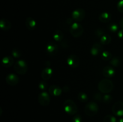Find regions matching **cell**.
Here are the masks:
<instances>
[{
    "label": "cell",
    "mask_w": 123,
    "mask_h": 122,
    "mask_svg": "<svg viewBox=\"0 0 123 122\" xmlns=\"http://www.w3.org/2000/svg\"><path fill=\"white\" fill-rule=\"evenodd\" d=\"M120 25L121 28L123 29V17L121 18V20H120Z\"/></svg>",
    "instance_id": "obj_38"
},
{
    "label": "cell",
    "mask_w": 123,
    "mask_h": 122,
    "mask_svg": "<svg viewBox=\"0 0 123 122\" xmlns=\"http://www.w3.org/2000/svg\"><path fill=\"white\" fill-rule=\"evenodd\" d=\"M28 65L25 61L19 60L16 61L14 65V69L16 72L20 75L26 74L28 71Z\"/></svg>",
    "instance_id": "obj_3"
},
{
    "label": "cell",
    "mask_w": 123,
    "mask_h": 122,
    "mask_svg": "<svg viewBox=\"0 0 123 122\" xmlns=\"http://www.w3.org/2000/svg\"><path fill=\"white\" fill-rule=\"evenodd\" d=\"M58 50V46L55 42L50 41L48 43L46 48V53L50 56H54L56 55Z\"/></svg>",
    "instance_id": "obj_10"
},
{
    "label": "cell",
    "mask_w": 123,
    "mask_h": 122,
    "mask_svg": "<svg viewBox=\"0 0 123 122\" xmlns=\"http://www.w3.org/2000/svg\"><path fill=\"white\" fill-rule=\"evenodd\" d=\"M25 26L30 31H33L36 27V22L33 18L29 17L25 20Z\"/></svg>",
    "instance_id": "obj_16"
},
{
    "label": "cell",
    "mask_w": 123,
    "mask_h": 122,
    "mask_svg": "<svg viewBox=\"0 0 123 122\" xmlns=\"http://www.w3.org/2000/svg\"><path fill=\"white\" fill-rule=\"evenodd\" d=\"M104 30H103V29L101 28L97 29L96 30V31H95V34H96V35L98 37H100V38L102 36L104 35Z\"/></svg>",
    "instance_id": "obj_30"
},
{
    "label": "cell",
    "mask_w": 123,
    "mask_h": 122,
    "mask_svg": "<svg viewBox=\"0 0 123 122\" xmlns=\"http://www.w3.org/2000/svg\"><path fill=\"white\" fill-rule=\"evenodd\" d=\"M78 98L79 101L83 103L86 102L88 100V97L87 94L84 92H79L78 94Z\"/></svg>",
    "instance_id": "obj_23"
},
{
    "label": "cell",
    "mask_w": 123,
    "mask_h": 122,
    "mask_svg": "<svg viewBox=\"0 0 123 122\" xmlns=\"http://www.w3.org/2000/svg\"><path fill=\"white\" fill-rule=\"evenodd\" d=\"M98 89L102 93L107 94L113 90L114 83L109 79H103L98 83Z\"/></svg>",
    "instance_id": "obj_1"
},
{
    "label": "cell",
    "mask_w": 123,
    "mask_h": 122,
    "mask_svg": "<svg viewBox=\"0 0 123 122\" xmlns=\"http://www.w3.org/2000/svg\"><path fill=\"white\" fill-rule=\"evenodd\" d=\"M72 19L76 22H80L84 19L85 17V11L84 9L78 8L73 11L72 13Z\"/></svg>",
    "instance_id": "obj_6"
},
{
    "label": "cell",
    "mask_w": 123,
    "mask_h": 122,
    "mask_svg": "<svg viewBox=\"0 0 123 122\" xmlns=\"http://www.w3.org/2000/svg\"><path fill=\"white\" fill-rule=\"evenodd\" d=\"M73 19L72 18H68V19L66 20V23H67L68 25H72V24L73 23Z\"/></svg>",
    "instance_id": "obj_36"
},
{
    "label": "cell",
    "mask_w": 123,
    "mask_h": 122,
    "mask_svg": "<svg viewBox=\"0 0 123 122\" xmlns=\"http://www.w3.org/2000/svg\"><path fill=\"white\" fill-rule=\"evenodd\" d=\"M112 100V97L110 94H105L103 98V101L106 104H109Z\"/></svg>",
    "instance_id": "obj_29"
},
{
    "label": "cell",
    "mask_w": 123,
    "mask_h": 122,
    "mask_svg": "<svg viewBox=\"0 0 123 122\" xmlns=\"http://www.w3.org/2000/svg\"><path fill=\"white\" fill-rule=\"evenodd\" d=\"M108 29L112 33L117 32L118 30V26L115 23H111L108 26Z\"/></svg>",
    "instance_id": "obj_28"
},
{
    "label": "cell",
    "mask_w": 123,
    "mask_h": 122,
    "mask_svg": "<svg viewBox=\"0 0 123 122\" xmlns=\"http://www.w3.org/2000/svg\"><path fill=\"white\" fill-rule=\"evenodd\" d=\"M2 63L4 67L8 68L14 64V59L12 56H5L2 60Z\"/></svg>",
    "instance_id": "obj_17"
},
{
    "label": "cell",
    "mask_w": 123,
    "mask_h": 122,
    "mask_svg": "<svg viewBox=\"0 0 123 122\" xmlns=\"http://www.w3.org/2000/svg\"><path fill=\"white\" fill-rule=\"evenodd\" d=\"M0 27L4 31H8L12 27V23L7 19H2L0 21Z\"/></svg>",
    "instance_id": "obj_18"
},
{
    "label": "cell",
    "mask_w": 123,
    "mask_h": 122,
    "mask_svg": "<svg viewBox=\"0 0 123 122\" xmlns=\"http://www.w3.org/2000/svg\"><path fill=\"white\" fill-rule=\"evenodd\" d=\"M117 118L112 115H106L103 118V122H117Z\"/></svg>",
    "instance_id": "obj_25"
},
{
    "label": "cell",
    "mask_w": 123,
    "mask_h": 122,
    "mask_svg": "<svg viewBox=\"0 0 123 122\" xmlns=\"http://www.w3.org/2000/svg\"><path fill=\"white\" fill-rule=\"evenodd\" d=\"M12 56L15 57V58H19L21 56V51L18 48H15V49H13L12 51Z\"/></svg>",
    "instance_id": "obj_27"
},
{
    "label": "cell",
    "mask_w": 123,
    "mask_h": 122,
    "mask_svg": "<svg viewBox=\"0 0 123 122\" xmlns=\"http://www.w3.org/2000/svg\"><path fill=\"white\" fill-rule=\"evenodd\" d=\"M98 110H99V107H98V105L96 102H90L88 103L85 105L84 111H85V114L87 116H90V117H92V116L97 114Z\"/></svg>",
    "instance_id": "obj_4"
},
{
    "label": "cell",
    "mask_w": 123,
    "mask_h": 122,
    "mask_svg": "<svg viewBox=\"0 0 123 122\" xmlns=\"http://www.w3.org/2000/svg\"><path fill=\"white\" fill-rule=\"evenodd\" d=\"M117 35L120 38H123V29L118 32Z\"/></svg>",
    "instance_id": "obj_35"
},
{
    "label": "cell",
    "mask_w": 123,
    "mask_h": 122,
    "mask_svg": "<svg viewBox=\"0 0 123 122\" xmlns=\"http://www.w3.org/2000/svg\"><path fill=\"white\" fill-rule=\"evenodd\" d=\"M110 63L112 66L115 67H118L119 66H120V65L121 64V60L120 59V57L116 56V57H114L111 60Z\"/></svg>",
    "instance_id": "obj_22"
},
{
    "label": "cell",
    "mask_w": 123,
    "mask_h": 122,
    "mask_svg": "<svg viewBox=\"0 0 123 122\" xmlns=\"http://www.w3.org/2000/svg\"><path fill=\"white\" fill-rule=\"evenodd\" d=\"M113 114L118 117L123 116V102L118 101L114 104L112 108Z\"/></svg>",
    "instance_id": "obj_9"
},
{
    "label": "cell",
    "mask_w": 123,
    "mask_h": 122,
    "mask_svg": "<svg viewBox=\"0 0 123 122\" xmlns=\"http://www.w3.org/2000/svg\"><path fill=\"white\" fill-rule=\"evenodd\" d=\"M62 91L64 92H68L70 91V88L68 86H64L62 88Z\"/></svg>",
    "instance_id": "obj_37"
},
{
    "label": "cell",
    "mask_w": 123,
    "mask_h": 122,
    "mask_svg": "<svg viewBox=\"0 0 123 122\" xmlns=\"http://www.w3.org/2000/svg\"><path fill=\"white\" fill-rule=\"evenodd\" d=\"M6 81L10 86H16L19 82V78L14 74H9L6 76Z\"/></svg>",
    "instance_id": "obj_11"
},
{
    "label": "cell",
    "mask_w": 123,
    "mask_h": 122,
    "mask_svg": "<svg viewBox=\"0 0 123 122\" xmlns=\"http://www.w3.org/2000/svg\"><path fill=\"white\" fill-rule=\"evenodd\" d=\"M38 100L40 105L43 106H46L49 105L50 102V98L49 94L46 92H43L38 96Z\"/></svg>",
    "instance_id": "obj_8"
},
{
    "label": "cell",
    "mask_w": 123,
    "mask_h": 122,
    "mask_svg": "<svg viewBox=\"0 0 123 122\" xmlns=\"http://www.w3.org/2000/svg\"><path fill=\"white\" fill-rule=\"evenodd\" d=\"M102 74H103V76L106 77L111 78L112 77L115 75V71L112 67L106 66V67L103 68V71H102Z\"/></svg>",
    "instance_id": "obj_14"
},
{
    "label": "cell",
    "mask_w": 123,
    "mask_h": 122,
    "mask_svg": "<svg viewBox=\"0 0 123 122\" xmlns=\"http://www.w3.org/2000/svg\"><path fill=\"white\" fill-rule=\"evenodd\" d=\"M38 88L40 90L44 92L48 89V84L44 80H42L40 82L39 84H38Z\"/></svg>",
    "instance_id": "obj_26"
},
{
    "label": "cell",
    "mask_w": 123,
    "mask_h": 122,
    "mask_svg": "<svg viewBox=\"0 0 123 122\" xmlns=\"http://www.w3.org/2000/svg\"><path fill=\"white\" fill-rule=\"evenodd\" d=\"M101 57L103 61H109L112 58V54L109 51H103L101 53Z\"/></svg>",
    "instance_id": "obj_24"
},
{
    "label": "cell",
    "mask_w": 123,
    "mask_h": 122,
    "mask_svg": "<svg viewBox=\"0 0 123 122\" xmlns=\"http://www.w3.org/2000/svg\"><path fill=\"white\" fill-rule=\"evenodd\" d=\"M82 118L80 114L75 115L72 118V122H82Z\"/></svg>",
    "instance_id": "obj_31"
},
{
    "label": "cell",
    "mask_w": 123,
    "mask_h": 122,
    "mask_svg": "<svg viewBox=\"0 0 123 122\" xmlns=\"http://www.w3.org/2000/svg\"><path fill=\"white\" fill-rule=\"evenodd\" d=\"M52 74V69L50 67H46V68L42 71L41 76L43 80H49L51 78Z\"/></svg>",
    "instance_id": "obj_13"
},
{
    "label": "cell",
    "mask_w": 123,
    "mask_h": 122,
    "mask_svg": "<svg viewBox=\"0 0 123 122\" xmlns=\"http://www.w3.org/2000/svg\"><path fill=\"white\" fill-rule=\"evenodd\" d=\"M60 45L62 47H64V48H67L68 47V44H67V42L66 40H62V41L60 42Z\"/></svg>",
    "instance_id": "obj_34"
},
{
    "label": "cell",
    "mask_w": 123,
    "mask_h": 122,
    "mask_svg": "<svg viewBox=\"0 0 123 122\" xmlns=\"http://www.w3.org/2000/svg\"><path fill=\"white\" fill-rule=\"evenodd\" d=\"M70 32L73 37L78 38L80 37L84 33V28L79 23L74 22L71 25Z\"/></svg>",
    "instance_id": "obj_5"
},
{
    "label": "cell",
    "mask_w": 123,
    "mask_h": 122,
    "mask_svg": "<svg viewBox=\"0 0 123 122\" xmlns=\"http://www.w3.org/2000/svg\"><path fill=\"white\" fill-rule=\"evenodd\" d=\"M111 19V15L108 12H103L99 16L100 21L103 23L109 22Z\"/></svg>",
    "instance_id": "obj_19"
},
{
    "label": "cell",
    "mask_w": 123,
    "mask_h": 122,
    "mask_svg": "<svg viewBox=\"0 0 123 122\" xmlns=\"http://www.w3.org/2000/svg\"><path fill=\"white\" fill-rule=\"evenodd\" d=\"M103 96L102 95L101 93H96L94 94V99L96 100H98V101H101L103 100Z\"/></svg>",
    "instance_id": "obj_32"
},
{
    "label": "cell",
    "mask_w": 123,
    "mask_h": 122,
    "mask_svg": "<svg viewBox=\"0 0 123 122\" xmlns=\"http://www.w3.org/2000/svg\"><path fill=\"white\" fill-rule=\"evenodd\" d=\"M64 109L65 112L70 116H73L78 112V107L76 104L71 99H67L64 102Z\"/></svg>",
    "instance_id": "obj_2"
},
{
    "label": "cell",
    "mask_w": 123,
    "mask_h": 122,
    "mask_svg": "<svg viewBox=\"0 0 123 122\" xmlns=\"http://www.w3.org/2000/svg\"><path fill=\"white\" fill-rule=\"evenodd\" d=\"M103 47L102 46V45L100 43H94L93 44V45L92 46V47L91 48V50H90V53H91V55L94 56H96L98 55L99 54L102 53L103 52Z\"/></svg>",
    "instance_id": "obj_12"
},
{
    "label": "cell",
    "mask_w": 123,
    "mask_h": 122,
    "mask_svg": "<svg viewBox=\"0 0 123 122\" xmlns=\"http://www.w3.org/2000/svg\"><path fill=\"white\" fill-rule=\"evenodd\" d=\"M53 37L55 41L58 42H61L63 40L64 33L60 30H56L53 33Z\"/></svg>",
    "instance_id": "obj_20"
},
{
    "label": "cell",
    "mask_w": 123,
    "mask_h": 122,
    "mask_svg": "<svg viewBox=\"0 0 123 122\" xmlns=\"http://www.w3.org/2000/svg\"><path fill=\"white\" fill-rule=\"evenodd\" d=\"M67 63L70 67L72 68H76L79 67L80 63V60L79 57L75 55H70L67 59Z\"/></svg>",
    "instance_id": "obj_7"
},
{
    "label": "cell",
    "mask_w": 123,
    "mask_h": 122,
    "mask_svg": "<svg viewBox=\"0 0 123 122\" xmlns=\"http://www.w3.org/2000/svg\"><path fill=\"white\" fill-rule=\"evenodd\" d=\"M117 8L118 10L120 13H123V0H120L117 4Z\"/></svg>",
    "instance_id": "obj_33"
},
{
    "label": "cell",
    "mask_w": 123,
    "mask_h": 122,
    "mask_svg": "<svg viewBox=\"0 0 123 122\" xmlns=\"http://www.w3.org/2000/svg\"><path fill=\"white\" fill-rule=\"evenodd\" d=\"M49 93L54 96H58L61 95L62 90L56 85H52L49 87Z\"/></svg>",
    "instance_id": "obj_15"
},
{
    "label": "cell",
    "mask_w": 123,
    "mask_h": 122,
    "mask_svg": "<svg viewBox=\"0 0 123 122\" xmlns=\"http://www.w3.org/2000/svg\"><path fill=\"white\" fill-rule=\"evenodd\" d=\"M117 122H123V118H120L117 121Z\"/></svg>",
    "instance_id": "obj_39"
},
{
    "label": "cell",
    "mask_w": 123,
    "mask_h": 122,
    "mask_svg": "<svg viewBox=\"0 0 123 122\" xmlns=\"http://www.w3.org/2000/svg\"><path fill=\"white\" fill-rule=\"evenodd\" d=\"M111 42V37L108 34H105L100 38V43L103 45H108Z\"/></svg>",
    "instance_id": "obj_21"
}]
</instances>
